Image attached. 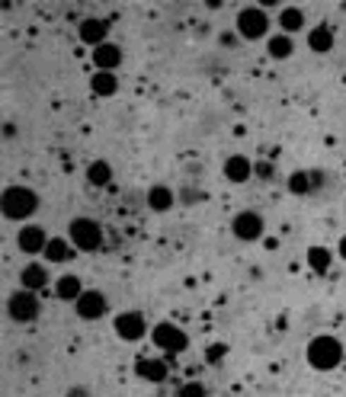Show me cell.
<instances>
[{
    "mask_svg": "<svg viewBox=\"0 0 346 397\" xmlns=\"http://www.w3.org/2000/svg\"><path fill=\"white\" fill-rule=\"evenodd\" d=\"M39 193L29 186H7L4 189V199H0V209H4V218L10 221H26L39 212Z\"/></svg>",
    "mask_w": 346,
    "mask_h": 397,
    "instance_id": "cell-1",
    "label": "cell"
},
{
    "mask_svg": "<svg viewBox=\"0 0 346 397\" xmlns=\"http://www.w3.org/2000/svg\"><path fill=\"white\" fill-rule=\"evenodd\" d=\"M305 359H308L311 369L330 372V369H337V365L343 362V343H340L337 336H330V334H321V336H314V340L308 343Z\"/></svg>",
    "mask_w": 346,
    "mask_h": 397,
    "instance_id": "cell-2",
    "label": "cell"
},
{
    "mask_svg": "<svg viewBox=\"0 0 346 397\" xmlns=\"http://www.w3.org/2000/svg\"><path fill=\"white\" fill-rule=\"evenodd\" d=\"M68 240L74 244L77 253H93L103 247V224L97 221V218H74V221L68 224Z\"/></svg>",
    "mask_w": 346,
    "mask_h": 397,
    "instance_id": "cell-3",
    "label": "cell"
},
{
    "mask_svg": "<svg viewBox=\"0 0 346 397\" xmlns=\"http://www.w3.org/2000/svg\"><path fill=\"white\" fill-rule=\"evenodd\" d=\"M234 32L241 35V39H247V42H260V39H266V32H270V16H266V10L263 7L237 10Z\"/></svg>",
    "mask_w": 346,
    "mask_h": 397,
    "instance_id": "cell-4",
    "label": "cell"
},
{
    "mask_svg": "<svg viewBox=\"0 0 346 397\" xmlns=\"http://www.w3.org/2000/svg\"><path fill=\"white\" fill-rule=\"evenodd\" d=\"M39 314H42V301L29 288H20V292H13L7 298V317L13 324H32L39 321Z\"/></svg>",
    "mask_w": 346,
    "mask_h": 397,
    "instance_id": "cell-5",
    "label": "cell"
},
{
    "mask_svg": "<svg viewBox=\"0 0 346 397\" xmlns=\"http://www.w3.org/2000/svg\"><path fill=\"white\" fill-rule=\"evenodd\" d=\"M151 340H154V346H157L160 353H167V355H177V353H183V349L189 346V336L170 321H160L157 327L151 330Z\"/></svg>",
    "mask_w": 346,
    "mask_h": 397,
    "instance_id": "cell-6",
    "label": "cell"
},
{
    "mask_svg": "<svg viewBox=\"0 0 346 397\" xmlns=\"http://www.w3.org/2000/svg\"><path fill=\"white\" fill-rule=\"evenodd\" d=\"M112 330H116V336L122 343H138V340H145V334H148V321L141 311H122V314H116Z\"/></svg>",
    "mask_w": 346,
    "mask_h": 397,
    "instance_id": "cell-7",
    "label": "cell"
},
{
    "mask_svg": "<svg viewBox=\"0 0 346 397\" xmlns=\"http://www.w3.org/2000/svg\"><path fill=\"white\" fill-rule=\"evenodd\" d=\"M263 231H266V224L256 212H237V215L231 218V234H234L237 240H247V244L250 240H260Z\"/></svg>",
    "mask_w": 346,
    "mask_h": 397,
    "instance_id": "cell-8",
    "label": "cell"
},
{
    "mask_svg": "<svg viewBox=\"0 0 346 397\" xmlns=\"http://www.w3.org/2000/svg\"><path fill=\"white\" fill-rule=\"evenodd\" d=\"M74 311H77V317H80V321H100V317L109 311V301H106L103 292L87 288V292L74 301Z\"/></svg>",
    "mask_w": 346,
    "mask_h": 397,
    "instance_id": "cell-9",
    "label": "cell"
},
{
    "mask_svg": "<svg viewBox=\"0 0 346 397\" xmlns=\"http://www.w3.org/2000/svg\"><path fill=\"white\" fill-rule=\"evenodd\" d=\"M45 244H49V234H45L42 224H23V228L16 231V247H20L26 257L45 253Z\"/></svg>",
    "mask_w": 346,
    "mask_h": 397,
    "instance_id": "cell-10",
    "label": "cell"
},
{
    "mask_svg": "<svg viewBox=\"0 0 346 397\" xmlns=\"http://www.w3.org/2000/svg\"><path fill=\"white\" fill-rule=\"evenodd\" d=\"M77 35H80L83 45L100 49V45H106V39H109V23L100 20V16H87V20H80V26H77Z\"/></svg>",
    "mask_w": 346,
    "mask_h": 397,
    "instance_id": "cell-11",
    "label": "cell"
},
{
    "mask_svg": "<svg viewBox=\"0 0 346 397\" xmlns=\"http://www.w3.org/2000/svg\"><path fill=\"white\" fill-rule=\"evenodd\" d=\"M222 173L228 183H234V186H241V183H250V176H253V164H250V157H244V154H231L228 161L222 164Z\"/></svg>",
    "mask_w": 346,
    "mask_h": 397,
    "instance_id": "cell-12",
    "label": "cell"
},
{
    "mask_svg": "<svg viewBox=\"0 0 346 397\" xmlns=\"http://www.w3.org/2000/svg\"><path fill=\"white\" fill-rule=\"evenodd\" d=\"M49 286V266L45 263H26L20 272V288H29V292H39V288Z\"/></svg>",
    "mask_w": 346,
    "mask_h": 397,
    "instance_id": "cell-13",
    "label": "cell"
},
{
    "mask_svg": "<svg viewBox=\"0 0 346 397\" xmlns=\"http://www.w3.org/2000/svg\"><path fill=\"white\" fill-rule=\"evenodd\" d=\"M93 64H97V71H109V74H116L119 64H122V49H119L116 42L100 45V49H93Z\"/></svg>",
    "mask_w": 346,
    "mask_h": 397,
    "instance_id": "cell-14",
    "label": "cell"
},
{
    "mask_svg": "<svg viewBox=\"0 0 346 397\" xmlns=\"http://www.w3.org/2000/svg\"><path fill=\"white\" fill-rule=\"evenodd\" d=\"M177 205V195H173V189L170 186H151L148 189V209L151 212H157V215H167V212Z\"/></svg>",
    "mask_w": 346,
    "mask_h": 397,
    "instance_id": "cell-15",
    "label": "cell"
},
{
    "mask_svg": "<svg viewBox=\"0 0 346 397\" xmlns=\"http://www.w3.org/2000/svg\"><path fill=\"white\" fill-rule=\"evenodd\" d=\"M266 55L273 58V61H289L292 55H295V42H292V35L285 32H276L266 39Z\"/></svg>",
    "mask_w": 346,
    "mask_h": 397,
    "instance_id": "cell-16",
    "label": "cell"
},
{
    "mask_svg": "<svg viewBox=\"0 0 346 397\" xmlns=\"http://www.w3.org/2000/svg\"><path fill=\"white\" fill-rule=\"evenodd\" d=\"M135 372H138L145 381L160 384V381H167V375H170V365H167L164 359H141V362L135 365Z\"/></svg>",
    "mask_w": 346,
    "mask_h": 397,
    "instance_id": "cell-17",
    "label": "cell"
},
{
    "mask_svg": "<svg viewBox=\"0 0 346 397\" xmlns=\"http://www.w3.org/2000/svg\"><path fill=\"white\" fill-rule=\"evenodd\" d=\"M74 244L71 240H61V237H49V244H45V253L42 257L49 259V263H68L74 259Z\"/></svg>",
    "mask_w": 346,
    "mask_h": 397,
    "instance_id": "cell-18",
    "label": "cell"
},
{
    "mask_svg": "<svg viewBox=\"0 0 346 397\" xmlns=\"http://www.w3.org/2000/svg\"><path fill=\"white\" fill-rule=\"evenodd\" d=\"M83 292H87V288H83V282L77 279L74 272L61 276V279H58V286H55V298H58V301H71V305H74V301L80 298Z\"/></svg>",
    "mask_w": 346,
    "mask_h": 397,
    "instance_id": "cell-19",
    "label": "cell"
},
{
    "mask_svg": "<svg viewBox=\"0 0 346 397\" xmlns=\"http://www.w3.org/2000/svg\"><path fill=\"white\" fill-rule=\"evenodd\" d=\"M308 49L314 51V55H327V51H333V29L330 26H314L311 32H308Z\"/></svg>",
    "mask_w": 346,
    "mask_h": 397,
    "instance_id": "cell-20",
    "label": "cell"
},
{
    "mask_svg": "<svg viewBox=\"0 0 346 397\" xmlns=\"http://www.w3.org/2000/svg\"><path fill=\"white\" fill-rule=\"evenodd\" d=\"M305 29V13L298 7H282L279 10V32H285V35H295V32H302Z\"/></svg>",
    "mask_w": 346,
    "mask_h": 397,
    "instance_id": "cell-21",
    "label": "cell"
},
{
    "mask_svg": "<svg viewBox=\"0 0 346 397\" xmlns=\"http://www.w3.org/2000/svg\"><path fill=\"white\" fill-rule=\"evenodd\" d=\"M90 90L97 93V97H116L119 93V77L109 74V71H97V74L90 77Z\"/></svg>",
    "mask_w": 346,
    "mask_h": 397,
    "instance_id": "cell-22",
    "label": "cell"
},
{
    "mask_svg": "<svg viewBox=\"0 0 346 397\" xmlns=\"http://www.w3.org/2000/svg\"><path fill=\"white\" fill-rule=\"evenodd\" d=\"M87 183H90L93 189H103L112 183V167L109 161H93L90 167H87Z\"/></svg>",
    "mask_w": 346,
    "mask_h": 397,
    "instance_id": "cell-23",
    "label": "cell"
},
{
    "mask_svg": "<svg viewBox=\"0 0 346 397\" xmlns=\"http://www.w3.org/2000/svg\"><path fill=\"white\" fill-rule=\"evenodd\" d=\"M330 263H333V253L327 250V247H311V250H308V266H311L318 276H324V272L330 269Z\"/></svg>",
    "mask_w": 346,
    "mask_h": 397,
    "instance_id": "cell-24",
    "label": "cell"
},
{
    "mask_svg": "<svg viewBox=\"0 0 346 397\" xmlns=\"http://www.w3.org/2000/svg\"><path fill=\"white\" fill-rule=\"evenodd\" d=\"M311 173H305V170H295V173L289 176V193H295V195H308L311 193Z\"/></svg>",
    "mask_w": 346,
    "mask_h": 397,
    "instance_id": "cell-25",
    "label": "cell"
},
{
    "mask_svg": "<svg viewBox=\"0 0 346 397\" xmlns=\"http://www.w3.org/2000/svg\"><path fill=\"white\" fill-rule=\"evenodd\" d=\"M177 397H208V391H205V384L202 381H186V384H180Z\"/></svg>",
    "mask_w": 346,
    "mask_h": 397,
    "instance_id": "cell-26",
    "label": "cell"
},
{
    "mask_svg": "<svg viewBox=\"0 0 346 397\" xmlns=\"http://www.w3.org/2000/svg\"><path fill=\"white\" fill-rule=\"evenodd\" d=\"M218 42H222L225 49H234V45H237V32H234V29H228V32L218 35Z\"/></svg>",
    "mask_w": 346,
    "mask_h": 397,
    "instance_id": "cell-27",
    "label": "cell"
},
{
    "mask_svg": "<svg viewBox=\"0 0 346 397\" xmlns=\"http://www.w3.org/2000/svg\"><path fill=\"white\" fill-rule=\"evenodd\" d=\"M253 173L260 176V180H270V176H273V164H263V161H260V164L253 167Z\"/></svg>",
    "mask_w": 346,
    "mask_h": 397,
    "instance_id": "cell-28",
    "label": "cell"
},
{
    "mask_svg": "<svg viewBox=\"0 0 346 397\" xmlns=\"http://www.w3.org/2000/svg\"><path fill=\"white\" fill-rule=\"evenodd\" d=\"M68 397H90V391L80 388V384H74V388H68Z\"/></svg>",
    "mask_w": 346,
    "mask_h": 397,
    "instance_id": "cell-29",
    "label": "cell"
},
{
    "mask_svg": "<svg viewBox=\"0 0 346 397\" xmlns=\"http://www.w3.org/2000/svg\"><path fill=\"white\" fill-rule=\"evenodd\" d=\"M4 138H16V126H13V122H4Z\"/></svg>",
    "mask_w": 346,
    "mask_h": 397,
    "instance_id": "cell-30",
    "label": "cell"
},
{
    "mask_svg": "<svg viewBox=\"0 0 346 397\" xmlns=\"http://www.w3.org/2000/svg\"><path fill=\"white\" fill-rule=\"evenodd\" d=\"M337 257H340V259H346V234L340 237V244H337Z\"/></svg>",
    "mask_w": 346,
    "mask_h": 397,
    "instance_id": "cell-31",
    "label": "cell"
}]
</instances>
